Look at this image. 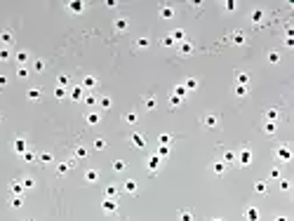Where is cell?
I'll return each mask as SVG.
<instances>
[{
    "label": "cell",
    "mask_w": 294,
    "mask_h": 221,
    "mask_svg": "<svg viewBox=\"0 0 294 221\" xmlns=\"http://www.w3.org/2000/svg\"><path fill=\"white\" fill-rule=\"evenodd\" d=\"M247 219L249 221H257L259 219V212H257V209H247Z\"/></svg>",
    "instance_id": "1"
},
{
    "label": "cell",
    "mask_w": 294,
    "mask_h": 221,
    "mask_svg": "<svg viewBox=\"0 0 294 221\" xmlns=\"http://www.w3.org/2000/svg\"><path fill=\"white\" fill-rule=\"evenodd\" d=\"M132 141L136 143V146H144V137H139V134H134V137H132Z\"/></svg>",
    "instance_id": "2"
},
{
    "label": "cell",
    "mask_w": 294,
    "mask_h": 221,
    "mask_svg": "<svg viewBox=\"0 0 294 221\" xmlns=\"http://www.w3.org/2000/svg\"><path fill=\"white\" fill-rule=\"evenodd\" d=\"M115 28H118V31H122V28H127V21H122V19H120V21H115Z\"/></svg>",
    "instance_id": "3"
},
{
    "label": "cell",
    "mask_w": 294,
    "mask_h": 221,
    "mask_svg": "<svg viewBox=\"0 0 294 221\" xmlns=\"http://www.w3.org/2000/svg\"><path fill=\"white\" fill-rule=\"evenodd\" d=\"M205 122H207L210 127H212V125H217V118H212V115H207V118H205Z\"/></svg>",
    "instance_id": "4"
},
{
    "label": "cell",
    "mask_w": 294,
    "mask_h": 221,
    "mask_svg": "<svg viewBox=\"0 0 294 221\" xmlns=\"http://www.w3.org/2000/svg\"><path fill=\"white\" fill-rule=\"evenodd\" d=\"M179 216H181V221H191V214H188V212H181Z\"/></svg>",
    "instance_id": "5"
},
{
    "label": "cell",
    "mask_w": 294,
    "mask_h": 221,
    "mask_svg": "<svg viewBox=\"0 0 294 221\" xmlns=\"http://www.w3.org/2000/svg\"><path fill=\"white\" fill-rule=\"evenodd\" d=\"M0 38H3L5 42H9V40H12V35H9V33H5V31H3V35H0Z\"/></svg>",
    "instance_id": "6"
}]
</instances>
